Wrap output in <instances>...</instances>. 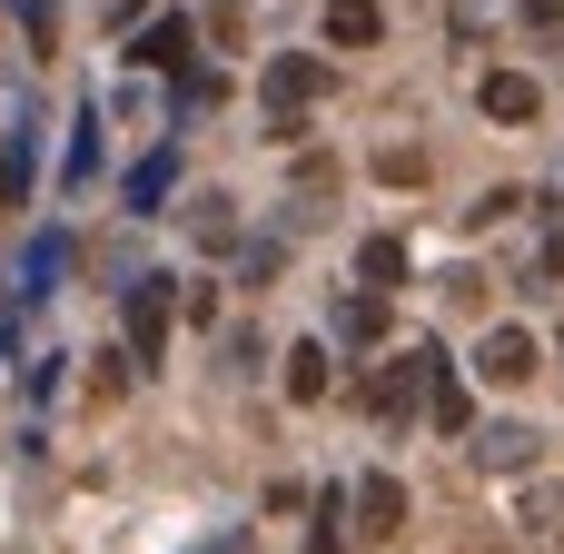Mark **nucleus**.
<instances>
[{
  "mask_svg": "<svg viewBox=\"0 0 564 554\" xmlns=\"http://www.w3.org/2000/svg\"><path fill=\"white\" fill-rule=\"evenodd\" d=\"M357 515H367V535H397V525H406V486H397V476H367V486H357Z\"/></svg>",
  "mask_w": 564,
  "mask_h": 554,
  "instance_id": "obj_7",
  "label": "nucleus"
},
{
  "mask_svg": "<svg viewBox=\"0 0 564 554\" xmlns=\"http://www.w3.org/2000/svg\"><path fill=\"white\" fill-rule=\"evenodd\" d=\"M377 30H387V10H377V0H327V40H337V50H367Z\"/></svg>",
  "mask_w": 564,
  "mask_h": 554,
  "instance_id": "obj_8",
  "label": "nucleus"
},
{
  "mask_svg": "<svg viewBox=\"0 0 564 554\" xmlns=\"http://www.w3.org/2000/svg\"><path fill=\"white\" fill-rule=\"evenodd\" d=\"M288 397H297V406L327 397V347H288Z\"/></svg>",
  "mask_w": 564,
  "mask_h": 554,
  "instance_id": "obj_14",
  "label": "nucleus"
},
{
  "mask_svg": "<svg viewBox=\"0 0 564 554\" xmlns=\"http://www.w3.org/2000/svg\"><path fill=\"white\" fill-rule=\"evenodd\" d=\"M486 119H535V79L525 69H496L486 79Z\"/></svg>",
  "mask_w": 564,
  "mask_h": 554,
  "instance_id": "obj_11",
  "label": "nucleus"
},
{
  "mask_svg": "<svg viewBox=\"0 0 564 554\" xmlns=\"http://www.w3.org/2000/svg\"><path fill=\"white\" fill-rule=\"evenodd\" d=\"M20 188H30V169H20V149H0V208H10Z\"/></svg>",
  "mask_w": 564,
  "mask_h": 554,
  "instance_id": "obj_15",
  "label": "nucleus"
},
{
  "mask_svg": "<svg viewBox=\"0 0 564 554\" xmlns=\"http://www.w3.org/2000/svg\"><path fill=\"white\" fill-rule=\"evenodd\" d=\"M337 337H347V347H377V337H387V297H367V287H357V297L337 307Z\"/></svg>",
  "mask_w": 564,
  "mask_h": 554,
  "instance_id": "obj_12",
  "label": "nucleus"
},
{
  "mask_svg": "<svg viewBox=\"0 0 564 554\" xmlns=\"http://www.w3.org/2000/svg\"><path fill=\"white\" fill-rule=\"evenodd\" d=\"M129 59H139V69H188V20H178V10H169V20H149Z\"/></svg>",
  "mask_w": 564,
  "mask_h": 554,
  "instance_id": "obj_5",
  "label": "nucleus"
},
{
  "mask_svg": "<svg viewBox=\"0 0 564 554\" xmlns=\"http://www.w3.org/2000/svg\"><path fill=\"white\" fill-rule=\"evenodd\" d=\"M525 456H535V436H525V426H486V436H476V466H496V476H516Z\"/></svg>",
  "mask_w": 564,
  "mask_h": 554,
  "instance_id": "obj_13",
  "label": "nucleus"
},
{
  "mask_svg": "<svg viewBox=\"0 0 564 554\" xmlns=\"http://www.w3.org/2000/svg\"><path fill=\"white\" fill-rule=\"evenodd\" d=\"M169 317H178L169 278H139V287H129V357H139V367H159V357H169Z\"/></svg>",
  "mask_w": 564,
  "mask_h": 554,
  "instance_id": "obj_3",
  "label": "nucleus"
},
{
  "mask_svg": "<svg viewBox=\"0 0 564 554\" xmlns=\"http://www.w3.org/2000/svg\"><path fill=\"white\" fill-rule=\"evenodd\" d=\"M169 178H178V149H149V159H139V169H129V208H139V218H149V208H159V198H169Z\"/></svg>",
  "mask_w": 564,
  "mask_h": 554,
  "instance_id": "obj_9",
  "label": "nucleus"
},
{
  "mask_svg": "<svg viewBox=\"0 0 564 554\" xmlns=\"http://www.w3.org/2000/svg\"><path fill=\"white\" fill-rule=\"evenodd\" d=\"M317 89H327V59H317V50H278V59H268V79H258V99H268V119H278V129H297V119L317 109Z\"/></svg>",
  "mask_w": 564,
  "mask_h": 554,
  "instance_id": "obj_1",
  "label": "nucleus"
},
{
  "mask_svg": "<svg viewBox=\"0 0 564 554\" xmlns=\"http://www.w3.org/2000/svg\"><path fill=\"white\" fill-rule=\"evenodd\" d=\"M426 397H436V347H406V357H397V367H377V387H367V406H377L387 426H397V416H416Z\"/></svg>",
  "mask_w": 564,
  "mask_h": 554,
  "instance_id": "obj_2",
  "label": "nucleus"
},
{
  "mask_svg": "<svg viewBox=\"0 0 564 554\" xmlns=\"http://www.w3.org/2000/svg\"><path fill=\"white\" fill-rule=\"evenodd\" d=\"M525 20H564V0H525Z\"/></svg>",
  "mask_w": 564,
  "mask_h": 554,
  "instance_id": "obj_18",
  "label": "nucleus"
},
{
  "mask_svg": "<svg viewBox=\"0 0 564 554\" xmlns=\"http://www.w3.org/2000/svg\"><path fill=\"white\" fill-rule=\"evenodd\" d=\"M426 416H436L446 436H466V426H476V406H466V377L446 367V347H436V397H426Z\"/></svg>",
  "mask_w": 564,
  "mask_h": 554,
  "instance_id": "obj_6",
  "label": "nucleus"
},
{
  "mask_svg": "<svg viewBox=\"0 0 564 554\" xmlns=\"http://www.w3.org/2000/svg\"><path fill=\"white\" fill-rule=\"evenodd\" d=\"M476 377H486V387H525V377H535V337H525V327H486Z\"/></svg>",
  "mask_w": 564,
  "mask_h": 554,
  "instance_id": "obj_4",
  "label": "nucleus"
},
{
  "mask_svg": "<svg viewBox=\"0 0 564 554\" xmlns=\"http://www.w3.org/2000/svg\"><path fill=\"white\" fill-rule=\"evenodd\" d=\"M307 554H347V545H337V525H317V535H307Z\"/></svg>",
  "mask_w": 564,
  "mask_h": 554,
  "instance_id": "obj_17",
  "label": "nucleus"
},
{
  "mask_svg": "<svg viewBox=\"0 0 564 554\" xmlns=\"http://www.w3.org/2000/svg\"><path fill=\"white\" fill-rule=\"evenodd\" d=\"M357 278H367V297H387V287L406 278V238H367V248H357Z\"/></svg>",
  "mask_w": 564,
  "mask_h": 554,
  "instance_id": "obj_10",
  "label": "nucleus"
},
{
  "mask_svg": "<svg viewBox=\"0 0 564 554\" xmlns=\"http://www.w3.org/2000/svg\"><path fill=\"white\" fill-rule=\"evenodd\" d=\"M535 268H545V278H564V228L545 238V258H535Z\"/></svg>",
  "mask_w": 564,
  "mask_h": 554,
  "instance_id": "obj_16",
  "label": "nucleus"
}]
</instances>
